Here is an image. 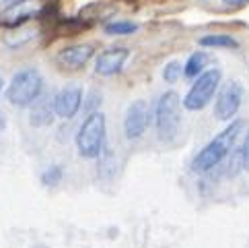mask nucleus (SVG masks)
I'll use <instances>...</instances> for the list:
<instances>
[{
	"mask_svg": "<svg viewBox=\"0 0 249 248\" xmlns=\"http://www.w3.org/2000/svg\"><path fill=\"white\" fill-rule=\"evenodd\" d=\"M243 170H249V126L245 130V137L241 141V145H235V149L229 155V167L227 174L229 176H237Z\"/></svg>",
	"mask_w": 249,
	"mask_h": 248,
	"instance_id": "ddd939ff",
	"label": "nucleus"
},
{
	"mask_svg": "<svg viewBox=\"0 0 249 248\" xmlns=\"http://www.w3.org/2000/svg\"><path fill=\"white\" fill-rule=\"evenodd\" d=\"M148 122H150L148 103L144 100H134L128 105L126 116H124V132H126V137L130 141L140 139L146 132Z\"/></svg>",
	"mask_w": 249,
	"mask_h": 248,
	"instance_id": "6e6552de",
	"label": "nucleus"
},
{
	"mask_svg": "<svg viewBox=\"0 0 249 248\" xmlns=\"http://www.w3.org/2000/svg\"><path fill=\"white\" fill-rule=\"evenodd\" d=\"M87 100H89V102L83 100V108L87 110V114L99 112V105H101V93H99V91H91Z\"/></svg>",
	"mask_w": 249,
	"mask_h": 248,
	"instance_id": "6ab92c4d",
	"label": "nucleus"
},
{
	"mask_svg": "<svg viewBox=\"0 0 249 248\" xmlns=\"http://www.w3.org/2000/svg\"><path fill=\"white\" fill-rule=\"evenodd\" d=\"M83 97H85V93H83L81 85L70 83L66 87H62V89L56 93V97H54V112H56V116L64 118V120L74 118L76 112L81 110V105H83Z\"/></svg>",
	"mask_w": 249,
	"mask_h": 248,
	"instance_id": "1a4fd4ad",
	"label": "nucleus"
},
{
	"mask_svg": "<svg viewBox=\"0 0 249 248\" xmlns=\"http://www.w3.org/2000/svg\"><path fill=\"white\" fill-rule=\"evenodd\" d=\"M220 79H222V73L220 68H208L204 73L194 79V83L190 87V91L185 93L183 97V108L190 110V112H198V110H204L206 105L214 100V93L220 85Z\"/></svg>",
	"mask_w": 249,
	"mask_h": 248,
	"instance_id": "39448f33",
	"label": "nucleus"
},
{
	"mask_svg": "<svg viewBox=\"0 0 249 248\" xmlns=\"http://www.w3.org/2000/svg\"><path fill=\"white\" fill-rule=\"evenodd\" d=\"M103 29L107 35H132L138 29V25L132 23V21H111V23L105 25Z\"/></svg>",
	"mask_w": 249,
	"mask_h": 248,
	"instance_id": "dca6fc26",
	"label": "nucleus"
},
{
	"mask_svg": "<svg viewBox=\"0 0 249 248\" xmlns=\"http://www.w3.org/2000/svg\"><path fill=\"white\" fill-rule=\"evenodd\" d=\"M95 48L89 43H78V46H70L58 52V62L62 66L68 68H83L89 60L93 58Z\"/></svg>",
	"mask_w": 249,
	"mask_h": 248,
	"instance_id": "9b49d317",
	"label": "nucleus"
},
{
	"mask_svg": "<svg viewBox=\"0 0 249 248\" xmlns=\"http://www.w3.org/2000/svg\"><path fill=\"white\" fill-rule=\"evenodd\" d=\"M183 75V64L177 60H171L169 64L163 68V79L165 83H177L179 81V77Z\"/></svg>",
	"mask_w": 249,
	"mask_h": 248,
	"instance_id": "f3484780",
	"label": "nucleus"
},
{
	"mask_svg": "<svg viewBox=\"0 0 249 248\" xmlns=\"http://www.w3.org/2000/svg\"><path fill=\"white\" fill-rule=\"evenodd\" d=\"M128 58H130V50L128 48L103 50L95 60V73L101 75V77H111L115 73H120Z\"/></svg>",
	"mask_w": 249,
	"mask_h": 248,
	"instance_id": "9d476101",
	"label": "nucleus"
},
{
	"mask_svg": "<svg viewBox=\"0 0 249 248\" xmlns=\"http://www.w3.org/2000/svg\"><path fill=\"white\" fill-rule=\"evenodd\" d=\"M243 130H245L243 120H231L229 126L225 130H220L212 141H208L204 149H200L198 155L192 159V172L206 174L212 167H216L222 159H227L231 155Z\"/></svg>",
	"mask_w": 249,
	"mask_h": 248,
	"instance_id": "f257e3e1",
	"label": "nucleus"
},
{
	"mask_svg": "<svg viewBox=\"0 0 249 248\" xmlns=\"http://www.w3.org/2000/svg\"><path fill=\"white\" fill-rule=\"evenodd\" d=\"M105 139H107V122L105 114L93 112L83 120L81 128L76 132V149L78 155L85 159H97L105 149Z\"/></svg>",
	"mask_w": 249,
	"mask_h": 248,
	"instance_id": "f03ea898",
	"label": "nucleus"
},
{
	"mask_svg": "<svg viewBox=\"0 0 249 248\" xmlns=\"http://www.w3.org/2000/svg\"><path fill=\"white\" fill-rule=\"evenodd\" d=\"M43 8H46L43 0H15L0 13V23L8 25V27H17V25H23L25 21L41 15Z\"/></svg>",
	"mask_w": 249,
	"mask_h": 248,
	"instance_id": "0eeeda50",
	"label": "nucleus"
},
{
	"mask_svg": "<svg viewBox=\"0 0 249 248\" xmlns=\"http://www.w3.org/2000/svg\"><path fill=\"white\" fill-rule=\"evenodd\" d=\"M2 89H4V81H2V77H0V95H2Z\"/></svg>",
	"mask_w": 249,
	"mask_h": 248,
	"instance_id": "412c9836",
	"label": "nucleus"
},
{
	"mask_svg": "<svg viewBox=\"0 0 249 248\" xmlns=\"http://www.w3.org/2000/svg\"><path fill=\"white\" fill-rule=\"evenodd\" d=\"M43 93V77L37 68H21L19 73H15L11 85L6 89L8 102L17 108H29V105L41 97Z\"/></svg>",
	"mask_w": 249,
	"mask_h": 248,
	"instance_id": "7ed1b4c3",
	"label": "nucleus"
},
{
	"mask_svg": "<svg viewBox=\"0 0 249 248\" xmlns=\"http://www.w3.org/2000/svg\"><path fill=\"white\" fill-rule=\"evenodd\" d=\"M155 124L159 139L165 143H171L179 132L181 124V97L175 91H167L161 95L155 108Z\"/></svg>",
	"mask_w": 249,
	"mask_h": 248,
	"instance_id": "20e7f679",
	"label": "nucleus"
},
{
	"mask_svg": "<svg viewBox=\"0 0 249 248\" xmlns=\"http://www.w3.org/2000/svg\"><path fill=\"white\" fill-rule=\"evenodd\" d=\"M208 54L204 50H198V52H194V54L188 58V62L183 64V75L188 77V79H198L204 70H206L208 66Z\"/></svg>",
	"mask_w": 249,
	"mask_h": 248,
	"instance_id": "4468645a",
	"label": "nucleus"
},
{
	"mask_svg": "<svg viewBox=\"0 0 249 248\" xmlns=\"http://www.w3.org/2000/svg\"><path fill=\"white\" fill-rule=\"evenodd\" d=\"M2 2H15V0H2Z\"/></svg>",
	"mask_w": 249,
	"mask_h": 248,
	"instance_id": "4be33fe9",
	"label": "nucleus"
},
{
	"mask_svg": "<svg viewBox=\"0 0 249 248\" xmlns=\"http://www.w3.org/2000/svg\"><path fill=\"white\" fill-rule=\"evenodd\" d=\"M31 114H29V122L31 126L35 128H46L50 126L52 122L56 118V112H54V100L48 102L46 97H37L31 105Z\"/></svg>",
	"mask_w": 249,
	"mask_h": 248,
	"instance_id": "f8f14e48",
	"label": "nucleus"
},
{
	"mask_svg": "<svg viewBox=\"0 0 249 248\" xmlns=\"http://www.w3.org/2000/svg\"><path fill=\"white\" fill-rule=\"evenodd\" d=\"M202 48H239V41L229 33H210L200 38Z\"/></svg>",
	"mask_w": 249,
	"mask_h": 248,
	"instance_id": "2eb2a0df",
	"label": "nucleus"
},
{
	"mask_svg": "<svg viewBox=\"0 0 249 248\" xmlns=\"http://www.w3.org/2000/svg\"><path fill=\"white\" fill-rule=\"evenodd\" d=\"M243 95L245 89L239 81H231L227 83L216 95V102H214V116L222 122H231L235 118V114L239 112L243 103Z\"/></svg>",
	"mask_w": 249,
	"mask_h": 248,
	"instance_id": "423d86ee",
	"label": "nucleus"
},
{
	"mask_svg": "<svg viewBox=\"0 0 249 248\" xmlns=\"http://www.w3.org/2000/svg\"><path fill=\"white\" fill-rule=\"evenodd\" d=\"M62 176H64V170H62V165H50L46 172L41 174V182L46 186H56L58 182H62Z\"/></svg>",
	"mask_w": 249,
	"mask_h": 248,
	"instance_id": "a211bd4d",
	"label": "nucleus"
},
{
	"mask_svg": "<svg viewBox=\"0 0 249 248\" xmlns=\"http://www.w3.org/2000/svg\"><path fill=\"white\" fill-rule=\"evenodd\" d=\"M225 6H245L249 4V0H222Z\"/></svg>",
	"mask_w": 249,
	"mask_h": 248,
	"instance_id": "aec40b11",
	"label": "nucleus"
}]
</instances>
